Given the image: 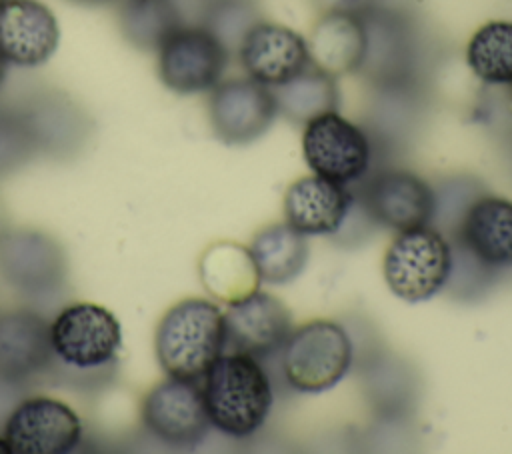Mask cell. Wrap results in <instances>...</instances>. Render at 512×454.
Masks as SVG:
<instances>
[{
    "instance_id": "obj_23",
    "label": "cell",
    "mask_w": 512,
    "mask_h": 454,
    "mask_svg": "<svg viewBox=\"0 0 512 454\" xmlns=\"http://www.w3.org/2000/svg\"><path fill=\"white\" fill-rule=\"evenodd\" d=\"M466 62L478 80L508 86L512 82V22L490 20L482 24L468 40Z\"/></svg>"
},
{
    "instance_id": "obj_1",
    "label": "cell",
    "mask_w": 512,
    "mask_h": 454,
    "mask_svg": "<svg viewBox=\"0 0 512 454\" xmlns=\"http://www.w3.org/2000/svg\"><path fill=\"white\" fill-rule=\"evenodd\" d=\"M202 380L212 428L232 438H248L266 424L274 392L260 358L238 350L222 352Z\"/></svg>"
},
{
    "instance_id": "obj_25",
    "label": "cell",
    "mask_w": 512,
    "mask_h": 454,
    "mask_svg": "<svg viewBox=\"0 0 512 454\" xmlns=\"http://www.w3.org/2000/svg\"><path fill=\"white\" fill-rule=\"evenodd\" d=\"M38 148L36 136L22 112L0 110V174L26 162Z\"/></svg>"
},
{
    "instance_id": "obj_10",
    "label": "cell",
    "mask_w": 512,
    "mask_h": 454,
    "mask_svg": "<svg viewBox=\"0 0 512 454\" xmlns=\"http://www.w3.org/2000/svg\"><path fill=\"white\" fill-rule=\"evenodd\" d=\"M278 114L274 92L252 80H220L210 90L208 116L214 134L226 144L258 140Z\"/></svg>"
},
{
    "instance_id": "obj_16",
    "label": "cell",
    "mask_w": 512,
    "mask_h": 454,
    "mask_svg": "<svg viewBox=\"0 0 512 454\" xmlns=\"http://www.w3.org/2000/svg\"><path fill=\"white\" fill-rule=\"evenodd\" d=\"M60 40L52 10L40 0H6L0 8V52L8 64L32 68L50 60Z\"/></svg>"
},
{
    "instance_id": "obj_20",
    "label": "cell",
    "mask_w": 512,
    "mask_h": 454,
    "mask_svg": "<svg viewBox=\"0 0 512 454\" xmlns=\"http://www.w3.org/2000/svg\"><path fill=\"white\" fill-rule=\"evenodd\" d=\"M200 280L208 294L226 306L260 290L262 278L248 246L216 242L200 258Z\"/></svg>"
},
{
    "instance_id": "obj_19",
    "label": "cell",
    "mask_w": 512,
    "mask_h": 454,
    "mask_svg": "<svg viewBox=\"0 0 512 454\" xmlns=\"http://www.w3.org/2000/svg\"><path fill=\"white\" fill-rule=\"evenodd\" d=\"M310 64L330 76L362 68L366 54V26L356 10H328L312 28L308 40Z\"/></svg>"
},
{
    "instance_id": "obj_3",
    "label": "cell",
    "mask_w": 512,
    "mask_h": 454,
    "mask_svg": "<svg viewBox=\"0 0 512 454\" xmlns=\"http://www.w3.org/2000/svg\"><path fill=\"white\" fill-rule=\"evenodd\" d=\"M354 346L346 328L334 320L316 318L292 328L280 348L286 384L302 394H322L348 374Z\"/></svg>"
},
{
    "instance_id": "obj_18",
    "label": "cell",
    "mask_w": 512,
    "mask_h": 454,
    "mask_svg": "<svg viewBox=\"0 0 512 454\" xmlns=\"http://www.w3.org/2000/svg\"><path fill=\"white\" fill-rule=\"evenodd\" d=\"M54 364L50 324L32 310L0 314V380L22 384Z\"/></svg>"
},
{
    "instance_id": "obj_6",
    "label": "cell",
    "mask_w": 512,
    "mask_h": 454,
    "mask_svg": "<svg viewBox=\"0 0 512 454\" xmlns=\"http://www.w3.org/2000/svg\"><path fill=\"white\" fill-rule=\"evenodd\" d=\"M226 62V44L200 24H180L158 46V76L176 94L212 90L220 82Z\"/></svg>"
},
{
    "instance_id": "obj_26",
    "label": "cell",
    "mask_w": 512,
    "mask_h": 454,
    "mask_svg": "<svg viewBox=\"0 0 512 454\" xmlns=\"http://www.w3.org/2000/svg\"><path fill=\"white\" fill-rule=\"evenodd\" d=\"M6 70H8V60H6L4 54L0 52V88H2L4 80H6Z\"/></svg>"
},
{
    "instance_id": "obj_15",
    "label": "cell",
    "mask_w": 512,
    "mask_h": 454,
    "mask_svg": "<svg viewBox=\"0 0 512 454\" xmlns=\"http://www.w3.org/2000/svg\"><path fill=\"white\" fill-rule=\"evenodd\" d=\"M224 322L226 346L256 358L280 352L294 328L288 306L264 290L228 304Z\"/></svg>"
},
{
    "instance_id": "obj_12",
    "label": "cell",
    "mask_w": 512,
    "mask_h": 454,
    "mask_svg": "<svg viewBox=\"0 0 512 454\" xmlns=\"http://www.w3.org/2000/svg\"><path fill=\"white\" fill-rule=\"evenodd\" d=\"M362 206L376 224L402 232L434 220L436 192L414 172L384 170L364 186Z\"/></svg>"
},
{
    "instance_id": "obj_5",
    "label": "cell",
    "mask_w": 512,
    "mask_h": 454,
    "mask_svg": "<svg viewBox=\"0 0 512 454\" xmlns=\"http://www.w3.org/2000/svg\"><path fill=\"white\" fill-rule=\"evenodd\" d=\"M54 360L72 372H102L116 362L122 328L116 316L92 302H76L50 324Z\"/></svg>"
},
{
    "instance_id": "obj_4",
    "label": "cell",
    "mask_w": 512,
    "mask_h": 454,
    "mask_svg": "<svg viewBox=\"0 0 512 454\" xmlns=\"http://www.w3.org/2000/svg\"><path fill=\"white\" fill-rule=\"evenodd\" d=\"M454 252L444 232L418 226L398 232L382 258V274L390 292L410 304L430 300L450 280Z\"/></svg>"
},
{
    "instance_id": "obj_13",
    "label": "cell",
    "mask_w": 512,
    "mask_h": 454,
    "mask_svg": "<svg viewBox=\"0 0 512 454\" xmlns=\"http://www.w3.org/2000/svg\"><path fill=\"white\" fill-rule=\"evenodd\" d=\"M452 236L478 268H512V200L488 194L470 200Z\"/></svg>"
},
{
    "instance_id": "obj_8",
    "label": "cell",
    "mask_w": 512,
    "mask_h": 454,
    "mask_svg": "<svg viewBox=\"0 0 512 454\" xmlns=\"http://www.w3.org/2000/svg\"><path fill=\"white\" fill-rule=\"evenodd\" d=\"M82 438V422L76 412L48 396L20 400L4 422V440L12 454H64Z\"/></svg>"
},
{
    "instance_id": "obj_7",
    "label": "cell",
    "mask_w": 512,
    "mask_h": 454,
    "mask_svg": "<svg viewBox=\"0 0 512 454\" xmlns=\"http://www.w3.org/2000/svg\"><path fill=\"white\" fill-rule=\"evenodd\" d=\"M302 154L312 174L350 184L368 172L372 146L358 124L330 110L304 124Z\"/></svg>"
},
{
    "instance_id": "obj_24",
    "label": "cell",
    "mask_w": 512,
    "mask_h": 454,
    "mask_svg": "<svg viewBox=\"0 0 512 454\" xmlns=\"http://www.w3.org/2000/svg\"><path fill=\"white\" fill-rule=\"evenodd\" d=\"M118 22L124 38L140 50H158L182 24L174 0H122Z\"/></svg>"
},
{
    "instance_id": "obj_14",
    "label": "cell",
    "mask_w": 512,
    "mask_h": 454,
    "mask_svg": "<svg viewBox=\"0 0 512 454\" xmlns=\"http://www.w3.org/2000/svg\"><path fill=\"white\" fill-rule=\"evenodd\" d=\"M248 78L276 88L310 66L308 42L296 30L276 22H254L238 44Z\"/></svg>"
},
{
    "instance_id": "obj_30",
    "label": "cell",
    "mask_w": 512,
    "mask_h": 454,
    "mask_svg": "<svg viewBox=\"0 0 512 454\" xmlns=\"http://www.w3.org/2000/svg\"><path fill=\"white\" fill-rule=\"evenodd\" d=\"M4 2H6V0H0V8H2V4H4Z\"/></svg>"
},
{
    "instance_id": "obj_27",
    "label": "cell",
    "mask_w": 512,
    "mask_h": 454,
    "mask_svg": "<svg viewBox=\"0 0 512 454\" xmlns=\"http://www.w3.org/2000/svg\"><path fill=\"white\" fill-rule=\"evenodd\" d=\"M70 2L84 4V6H98V4H108V2H112V0H70Z\"/></svg>"
},
{
    "instance_id": "obj_17",
    "label": "cell",
    "mask_w": 512,
    "mask_h": 454,
    "mask_svg": "<svg viewBox=\"0 0 512 454\" xmlns=\"http://www.w3.org/2000/svg\"><path fill=\"white\" fill-rule=\"evenodd\" d=\"M354 206L346 184L318 174L294 180L282 200L284 222L304 236H330L340 232Z\"/></svg>"
},
{
    "instance_id": "obj_29",
    "label": "cell",
    "mask_w": 512,
    "mask_h": 454,
    "mask_svg": "<svg viewBox=\"0 0 512 454\" xmlns=\"http://www.w3.org/2000/svg\"><path fill=\"white\" fill-rule=\"evenodd\" d=\"M508 98H510V106H512V82L508 84Z\"/></svg>"
},
{
    "instance_id": "obj_22",
    "label": "cell",
    "mask_w": 512,
    "mask_h": 454,
    "mask_svg": "<svg viewBox=\"0 0 512 454\" xmlns=\"http://www.w3.org/2000/svg\"><path fill=\"white\" fill-rule=\"evenodd\" d=\"M274 98L280 114H284L292 122L306 124L318 114L336 110V78L310 64L296 78L288 80L282 86H276Z\"/></svg>"
},
{
    "instance_id": "obj_2",
    "label": "cell",
    "mask_w": 512,
    "mask_h": 454,
    "mask_svg": "<svg viewBox=\"0 0 512 454\" xmlns=\"http://www.w3.org/2000/svg\"><path fill=\"white\" fill-rule=\"evenodd\" d=\"M154 348L168 376L198 382L226 348L224 312L204 298L180 300L158 322Z\"/></svg>"
},
{
    "instance_id": "obj_9",
    "label": "cell",
    "mask_w": 512,
    "mask_h": 454,
    "mask_svg": "<svg viewBox=\"0 0 512 454\" xmlns=\"http://www.w3.org/2000/svg\"><path fill=\"white\" fill-rule=\"evenodd\" d=\"M140 414L154 438L176 448L200 444L210 430L202 386L196 380L168 376L144 396Z\"/></svg>"
},
{
    "instance_id": "obj_11",
    "label": "cell",
    "mask_w": 512,
    "mask_h": 454,
    "mask_svg": "<svg viewBox=\"0 0 512 454\" xmlns=\"http://www.w3.org/2000/svg\"><path fill=\"white\" fill-rule=\"evenodd\" d=\"M0 274L20 292L50 294L66 278V256L60 244L44 232L6 230L0 234Z\"/></svg>"
},
{
    "instance_id": "obj_21",
    "label": "cell",
    "mask_w": 512,
    "mask_h": 454,
    "mask_svg": "<svg viewBox=\"0 0 512 454\" xmlns=\"http://www.w3.org/2000/svg\"><path fill=\"white\" fill-rule=\"evenodd\" d=\"M248 248L262 282L276 286L296 280L310 256L308 238L288 222H274L258 230Z\"/></svg>"
},
{
    "instance_id": "obj_28",
    "label": "cell",
    "mask_w": 512,
    "mask_h": 454,
    "mask_svg": "<svg viewBox=\"0 0 512 454\" xmlns=\"http://www.w3.org/2000/svg\"><path fill=\"white\" fill-rule=\"evenodd\" d=\"M0 452H10V446H8V442L4 438H0Z\"/></svg>"
}]
</instances>
